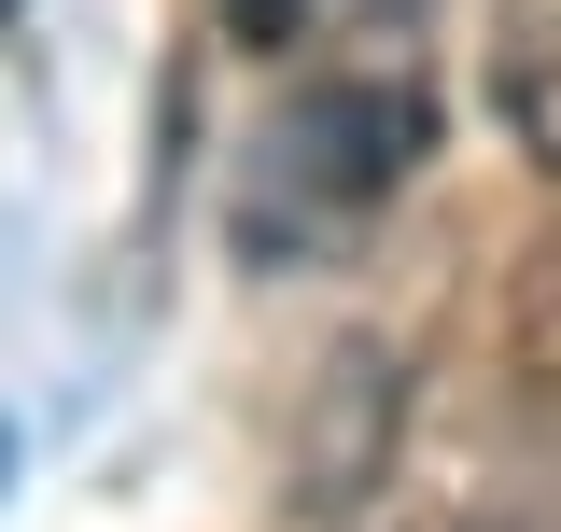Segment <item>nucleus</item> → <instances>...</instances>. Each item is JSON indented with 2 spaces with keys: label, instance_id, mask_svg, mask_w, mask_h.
Instances as JSON below:
<instances>
[{
  "label": "nucleus",
  "instance_id": "obj_1",
  "mask_svg": "<svg viewBox=\"0 0 561 532\" xmlns=\"http://www.w3.org/2000/svg\"><path fill=\"white\" fill-rule=\"evenodd\" d=\"M421 140H435V113H421V70L408 57H323L280 84V113L253 127V154L225 169V253L239 266H323L351 253L379 210L408 197Z\"/></svg>",
  "mask_w": 561,
  "mask_h": 532
},
{
  "label": "nucleus",
  "instance_id": "obj_3",
  "mask_svg": "<svg viewBox=\"0 0 561 532\" xmlns=\"http://www.w3.org/2000/svg\"><path fill=\"white\" fill-rule=\"evenodd\" d=\"M519 350H534V379H561V239L519 266Z\"/></svg>",
  "mask_w": 561,
  "mask_h": 532
},
{
  "label": "nucleus",
  "instance_id": "obj_2",
  "mask_svg": "<svg viewBox=\"0 0 561 532\" xmlns=\"http://www.w3.org/2000/svg\"><path fill=\"white\" fill-rule=\"evenodd\" d=\"M478 84L505 154H534L561 183V0H478Z\"/></svg>",
  "mask_w": 561,
  "mask_h": 532
},
{
  "label": "nucleus",
  "instance_id": "obj_4",
  "mask_svg": "<svg viewBox=\"0 0 561 532\" xmlns=\"http://www.w3.org/2000/svg\"><path fill=\"white\" fill-rule=\"evenodd\" d=\"M210 14H225V43H253V57L309 43V0H210Z\"/></svg>",
  "mask_w": 561,
  "mask_h": 532
}]
</instances>
